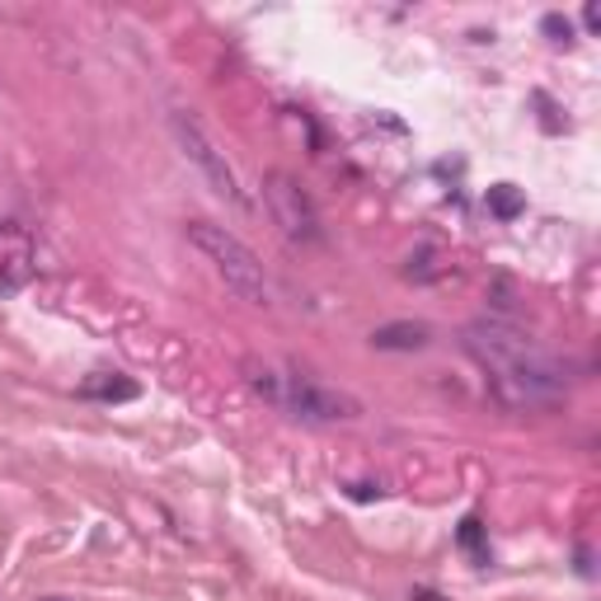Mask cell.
Wrapping results in <instances>:
<instances>
[{"mask_svg": "<svg viewBox=\"0 0 601 601\" xmlns=\"http://www.w3.org/2000/svg\"><path fill=\"white\" fill-rule=\"evenodd\" d=\"M466 348L474 352V362L489 371L493 391L512 409H536L564 395L569 371H564L550 352L536 348L522 329H512L503 320H474L466 329Z\"/></svg>", "mask_w": 601, "mask_h": 601, "instance_id": "6da1fadb", "label": "cell"}, {"mask_svg": "<svg viewBox=\"0 0 601 601\" xmlns=\"http://www.w3.org/2000/svg\"><path fill=\"white\" fill-rule=\"evenodd\" d=\"M188 240L207 254V263L221 273V282L240 300H250V306H269V273H263L259 254L240 236H231L217 221H188Z\"/></svg>", "mask_w": 601, "mask_h": 601, "instance_id": "7a4b0ae2", "label": "cell"}, {"mask_svg": "<svg viewBox=\"0 0 601 601\" xmlns=\"http://www.w3.org/2000/svg\"><path fill=\"white\" fill-rule=\"evenodd\" d=\"M277 404L306 423H348L362 414V404L348 391H334V385L315 381V376H282L277 385Z\"/></svg>", "mask_w": 601, "mask_h": 601, "instance_id": "3957f363", "label": "cell"}, {"mask_svg": "<svg viewBox=\"0 0 601 601\" xmlns=\"http://www.w3.org/2000/svg\"><path fill=\"white\" fill-rule=\"evenodd\" d=\"M263 198H269L273 221L282 226V236H287V240H296V244H315V240H320V211H315L310 193L300 188L292 174L273 170L269 179H263Z\"/></svg>", "mask_w": 601, "mask_h": 601, "instance_id": "277c9868", "label": "cell"}, {"mask_svg": "<svg viewBox=\"0 0 601 601\" xmlns=\"http://www.w3.org/2000/svg\"><path fill=\"white\" fill-rule=\"evenodd\" d=\"M170 132H174V141H179V151L188 155L193 165H198L203 179L211 184V193H221L226 203H244L240 188H236V170L226 165V155L217 151V141L203 132L198 118H193V113H174V118H170Z\"/></svg>", "mask_w": 601, "mask_h": 601, "instance_id": "5b68a950", "label": "cell"}, {"mask_svg": "<svg viewBox=\"0 0 601 601\" xmlns=\"http://www.w3.org/2000/svg\"><path fill=\"white\" fill-rule=\"evenodd\" d=\"M428 343H433V329L423 320H395V325L371 329V348H381V352H418Z\"/></svg>", "mask_w": 601, "mask_h": 601, "instance_id": "8992f818", "label": "cell"}, {"mask_svg": "<svg viewBox=\"0 0 601 601\" xmlns=\"http://www.w3.org/2000/svg\"><path fill=\"white\" fill-rule=\"evenodd\" d=\"M489 207H493V217L512 221V217L522 211V193L512 188V184H493V188H489Z\"/></svg>", "mask_w": 601, "mask_h": 601, "instance_id": "52a82bcc", "label": "cell"}, {"mask_svg": "<svg viewBox=\"0 0 601 601\" xmlns=\"http://www.w3.org/2000/svg\"><path fill=\"white\" fill-rule=\"evenodd\" d=\"M85 395L90 400H136V385L132 381H90Z\"/></svg>", "mask_w": 601, "mask_h": 601, "instance_id": "ba28073f", "label": "cell"}, {"mask_svg": "<svg viewBox=\"0 0 601 601\" xmlns=\"http://www.w3.org/2000/svg\"><path fill=\"white\" fill-rule=\"evenodd\" d=\"M545 33H555V43H569V20H559V14H550V20H545Z\"/></svg>", "mask_w": 601, "mask_h": 601, "instance_id": "9c48e42d", "label": "cell"}, {"mask_svg": "<svg viewBox=\"0 0 601 601\" xmlns=\"http://www.w3.org/2000/svg\"><path fill=\"white\" fill-rule=\"evenodd\" d=\"M461 540L470 545V550H474V545H480V522H474V517H470V522L461 526Z\"/></svg>", "mask_w": 601, "mask_h": 601, "instance_id": "30bf717a", "label": "cell"}, {"mask_svg": "<svg viewBox=\"0 0 601 601\" xmlns=\"http://www.w3.org/2000/svg\"><path fill=\"white\" fill-rule=\"evenodd\" d=\"M582 24H588V29L597 33V29H601V10H597V6H588V10H582Z\"/></svg>", "mask_w": 601, "mask_h": 601, "instance_id": "8fae6325", "label": "cell"}, {"mask_svg": "<svg viewBox=\"0 0 601 601\" xmlns=\"http://www.w3.org/2000/svg\"><path fill=\"white\" fill-rule=\"evenodd\" d=\"M409 601H441V597H437V592H428V588H418Z\"/></svg>", "mask_w": 601, "mask_h": 601, "instance_id": "7c38bea8", "label": "cell"}, {"mask_svg": "<svg viewBox=\"0 0 601 601\" xmlns=\"http://www.w3.org/2000/svg\"><path fill=\"white\" fill-rule=\"evenodd\" d=\"M43 601H66V597H43Z\"/></svg>", "mask_w": 601, "mask_h": 601, "instance_id": "4fadbf2b", "label": "cell"}]
</instances>
